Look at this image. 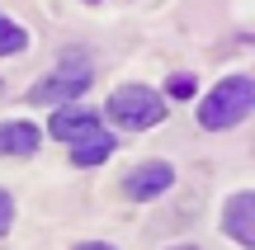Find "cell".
<instances>
[{"instance_id":"1","label":"cell","mask_w":255,"mask_h":250,"mask_svg":"<svg viewBox=\"0 0 255 250\" xmlns=\"http://www.w3.org/2000/svg\"><path fill=\"white\" fill-rule=\"evenodd\" d=\"M251 109H255V81L251 76H227V81H218L203 94L199 123L208 132H227V128H237V123H246Z\"/></svg>"},{"instance_id":"2","label":"cell","mask_w":255,"mask_h":250,"mask_svg":"<svg viewBox=\"0 0 255 250\" xmlns=\"http://www.w3.org/2000/svg\"><path fill=\"white\" fill-rule=\"evenodd\" d=\"M90 81H95L90 57L85 52H62V62L28 90V104H57V109H66L71 99H81V94L90 90Z\"/></svg>"},{"instance_id":"3","label":"cell","mask_w":255,"mask_h":250,"mask_svg":"<svg viewBox=\"0 0 255 250\" xmlns=\"http://www.w3.org/2000/svg\"><path fill=\"white\" fill-rule=\"evenodd\" d=\"M109 118L128 132H146L165 118V94L151 85H119L109 94Z\"/></svg>"},{"instance_id":"4","label":"cell","mask_w":255,"mask_h":250,"mask_svg":"<svg viewBox=\"0 0 255 250\" xmlns=\"http://www.w3.org/2000/svg\"><path fill=\"white\" fill-rule=\"evenodd\" d=\"M170 184H175V170L165 166V161H146V166H137V170L123 175V194L132 198V203H151V198H161Z\"/></svg>"},{"instance_id":"5","label":"cell","mask_w":255,"mask_h":250,"mask_svg":"<svg viewBox=\"0 0 255 250\" xmlns=\"http://www.w3.org/2000/svg\"><path fill=\"white\" fill-rule=\"evenodd\" d=\"M47 132H52L57 142H66V147H76V142H85V137H95V132H104V118H100L95 109H52Z\"/></svg>"},{"instance_id":"6","label":"cell","mask_w":255,"mask_h":250,"mask_svg":"<svg viewBox=\"0 0 255 250\" xmlns=\"http://www.w3.org/2000/svg\"><path fill=\"white\" fill-rule=\"evenodd\" d=\"M222 227H227V236L237 246H255V194L251 189H241V194L227 198V213H222Z\"/></svg>"},{"instance_id":"7","label":"cell","mask_w":255,"mask_h":250,"mask_svg":"<svg viewBox=\"0 0 255 250\" xmlns=\"http://www.w3.org/2000/svg\"><path fill=\"white\" fill-rule=\"evenodd\" d=\"M38 142H43V128L28 118H14V123H0V156H33Z\"/></svg>"},{"instance_id":"8","label":"cell","mask_w":255,"mask_h":250,"mask_svg":"<svg viewBox=\"0 0 255 250\" xmlns=\"http://www.w3.org/2000/svg\"><path fill=\"white\" fill-rule=\"evenodd\" d=\"M114 147H119V142H114V132L104 128V132H95V137L76 142V147H71V161H76L81 170H90V166H104V161L114 156Z\"/></svg>"},{"instance_id":"9","label":"cell","mask_w":255,"mask_h":250,"mask_svg":"<svg viewBox=\"0 0 255 250\" xmlns=\"http://www.w3.org/2000/svg\"><path fill=\"white\" fill-rule=\"evenodd\" d=\"M24 47H28V33L14 24V19L0 14V57H14V52H24Z\"/></svg>"},{"instance_id":"10","label":"cell","mask_w":255,"mask_h":250,"mask_svg":"<svg viewBox=\"0 0 255 250\" xmlns=\"http://www.w3.org/2000/svg\"><path fill=\"white\" fill-rule=\"evenodd\" d=\"M165 90H170L175 99H189V94H194V76H170V85H165Z\"/></svg>"},{"instance_id":"11","label":"cell","mask_w":255,"mask_h":250,"mask_svg":"<svg viewBox=\"0 0 255 250\" xmlns=\"http://www.w3.org/2000/svg\"><path fill=\"white\" fill-rule=\"evenodd\" d=\"M9 222H14V198H9L5 189H0V236L9 232Z\"/></svg>"},{"instance_id":"12","label":"cell","mask_w":255,"mask_h":250,"mask_svg":"<svg viewBox=\"0 0 255 250\" xmlns=\"http://www.w3.org/2000/svg\"><path fill=\"white\" fill-rule=\"evenodd\" d=\"M76 250H119V246H104V241H85V246H76Z\"/></svg>"},{"instance_id":"13","label":"cell","mask_w":255,"mask_h":250,"mask_svg":"<svg viewBox=\"0 0 255 250\" xmlns=\"http://www.w3.org/2000/svg\"><path fill=\"white\" fill-rule=\"evenodd\" d=\"M170 250H199V246H170Z\"/></svg>"},{"instance_id":"14","label":"cell","mask_w":255,"mask_h":250,"mask_svg":"<svg viewBox=\"0 0 255 250\" xmlns=\"http://www.w3.org/2000/svg\"><path fill=\"white\" fill-rule=\"evenodd\" d=\"M85 5H100V0H85Z\"/></svg>"}]
</instances>
